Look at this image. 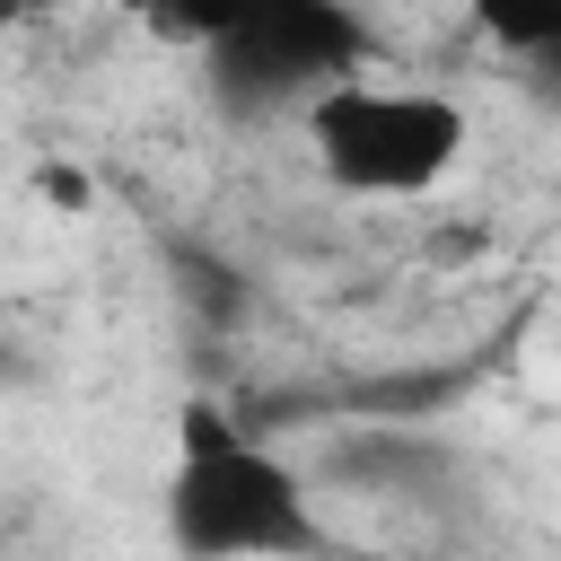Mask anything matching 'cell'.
Returning a JSON list of instances; mask_svg holds the SVG:
<instances>
[{
  "label": "cell",
  "instance_id": "obj_4",
  "mask_svg": "<svg viewBox=\"0 0 561 561\" xmlns=\"http://www.w3.org/2000/svg\"><path fill=\"white\" fill-rule=\"evenodd\" d=\"M482 35L508 53H543V44H561V9H482Z\"/></svg>",
  "mask_w": 561,
  "mask_h": 561
},
{
  "label": "cell",
  "instance_id": "obj_3",
  "mask_svg": "<svg viewBox=\"0 0 561 561\" xmlns=\"http://www.w3.org/2000/svg\"><path fill=\"white\" fill-rule=\"evenodd\" d=\"M219 61L228 79H254V88H333V79H359V18L351 9H307V0H280V9H245V18H219Z\"/></svg>",
  "mask_w": 561,
  "mask_h": 561
},
{
  "label": "cell",
  "instance_id": "obj_1",
  "mask_svg": "<svg viewBox=\"0 0 561 561\" xmlns=\"http://www.w3.org/2000/svg\"><path fill=\"white\" fill-rule=\"evenodd\" d=\"M167 543L175 561H316L324 517L289 456L245 438L219 403H184L167 473Z\"/></svg>",
  "mask_w": 561,
  "mask_h": 561
},
{
  "label": "cell",
  "instance_id": "obj_2",
  "mask_svg": "<svg viewBox=\"0 0 561 561\" xmlns=\"http://www.w3.org/2000/svg\"><path fill=\"white\" fill-rule=\"evenodd\" d=\"M473 140V114L447 88L421 79H333L307 96V149L324 184L368 193V202H421L456 175Z\"/></svg>",
  "mask_w": 561,
  "mask_h": 561
},
{
  "label": "cell",
  "instance_id": "obj_6",
  "mask_svg": "<svg viewBox=\"0 0 561 561\" xmlns=\"http://www.w3.org/2000/svg\"><path fill=\"white\" fill-rule=\"evenodd\" d=\"M552 368H561V324H552Z\"/></svg>",
  "mask_w": 561,
  "mask_h": 561
},
{
  "label": "cell",
  "instance_id": "obj_5",
  "mask_svg": "<svg viewBox=\"0 0 561 561\" xmlns=\"http://www.w3.org/2000/svg\"><path fill=\"white\" fill-rule=\"evenodd\" d=\"M44 193H53V202H70V210H79V202H88V175H79V167H44Z\"/></svg>",
  "mask_w": 561,
  "mask_h": 561
}]
</instances>
